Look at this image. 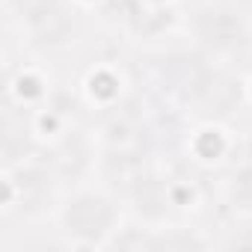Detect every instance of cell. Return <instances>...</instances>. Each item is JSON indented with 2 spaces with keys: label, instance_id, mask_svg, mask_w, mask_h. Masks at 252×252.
I'll use <instances>...</instances> for the list:
<instances>
[{
  "label": "cell",
  "instance_id": "obj_4",
  "mask_svg": "<svg viewBox=\"0 0 252 252\" xmlns=\"http://www.w3.org/2000/svg\"><path fill=\"white\" fill-rule=\"evenodd\" d=\"M9 3H12V9H15L21 18H27L30 24L39 21L45 12H51L54 6H60L57 0H9Z\"/></svg>",
  "mask_w": 252,
  "mask_h": 252
},
{
  "label": "cell",
  "instance_id": "obj_3",
  "mask_svg": "<svg viewBox=\"0 0 252 252\" xmlns=\"http://www.w3.org/2000/svg\"><path fill=\"white\" fill-rule=\"evenodd\" d=\"M199 36L214 48H237L243 39V27L231 12H205L199 18Z\"/></svg>",
  "mask_w": 252,
  "mask_h": 252
},
{
  "label": "cell",
  "instance_id": "obj_2",
  "mask_svg": "<svg viewBox=\"0 0 252 252\" xmlns=\"http://www.w3.org/2000/svg\"><path fill=\"white\" fill-rule=\"evenodd\" d=\"M65 228L77 237H101L107 228H110V220H113V211L104 199L98 196H77L74 202H68L65 214Z\"/></svg>",
  "mask_w": 252,
  "mask_h": 252
},
{
  "label": "cell",
  "instance_id": "obj_5",
  "mask_svg": "<svg viewBox=\"0 0 252 252\" xmlns=\"http://www.w3.org/2000/svg\"><path fill=\"white\" fill-rule=\"evenodd\" d=\"M234 57L240 60V65H243V68H249V71H252V36H243V39H240V45L234 48Z\"/></svg>",
  "mask_w": 252,
  "mask_h": 252
},
{
  "label": "cell",
  "instance_id": "obj_1",
  "mask_svg": "<svg viewBox=\"0 0 252 252\" xmlns=\"http://www.w3.org/2000/svg\"><path fill=\"white\" fill-rule=\"evenodd\" d=\"M237 98H240L237 83L228 74H222V71H202L193 80V101L208 116H225V113H231V107L237 104Z\"/></svg>",
  "mask_w": 252,
  "mask_h": 252
}]
</instances>
